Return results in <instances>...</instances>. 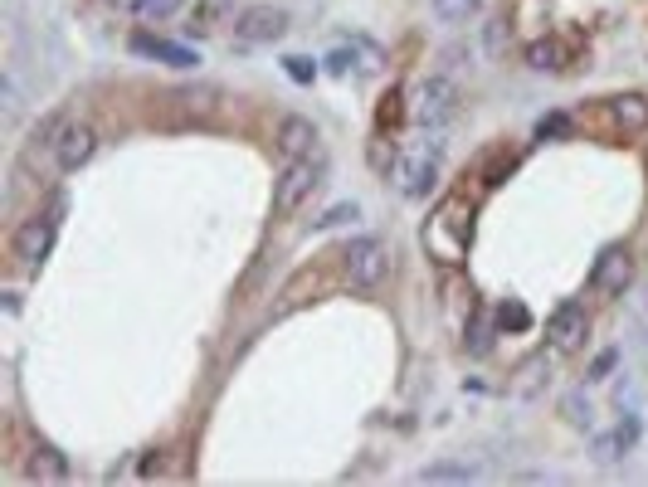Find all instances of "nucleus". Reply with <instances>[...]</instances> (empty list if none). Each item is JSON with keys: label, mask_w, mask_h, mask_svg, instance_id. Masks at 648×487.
<instances>
[{"label": "nucleus", "mask_w": 648, "mask_h": 487, "mask_svg": "<svg viewBox=\"0 0 648 487\" xmlns=\"http://www.w3.org/2000/svg\"><path fill=\"white\" fill-rule=\"evenodd\" d=\"M614 361H619V351H605V356H595V366H590V380H605L614 371Z\"/></svg>", "instance_id": "28"}, {"label": "nucleus", "mask_w": 648, "mask_h": 487, "mask_svg": "<svg viewBox=\"0 0 648 487\" xmlns=\"http://www.w3.org/2000/svg\"><path fill=\"white\" fill-rule=\"evenodd\" d=\"M478 5H483V0H434V15L449 20V25H463V20L478 15Z\"/></svg>", "instance_id": "23"}, {"label": "nucleus", "mask_w": 648, "mask_h": 487, "mask_svg": "<svg viewBox=\"0 0 648 487\" xmlns=\"http://www.w3.org/2000/svg\"><path fill=\"white\" fill-rule=\"evenodd\" d=\"M517 166H522V151H517V147H512V151L497 147L493 161H488V171H483V186H502V181H507Z\"/></svg>", "instance_id": "17"}, {"label": "nucleus", "mask_w": 648, "mask_h": 487, "mask_svg": "<svg viewBox=\"0 0 648 487\" xmlns=\"http://www.w3.org/2000/svg\"><path fill=\"white\" fill-rule=\"evenodd\" d=\"M229 10V0H200L195 5V20H191V35H210V25Z\"/></svg>", "instance_id": "24"}, {"label": "nucleus", "mask_w": 648, "mask_h": 487, "mask_svg": "<svg viewBox=\"0 0 648 487\" xmlns=\"http://www.w3.org/2000/svg\"><path fill=\"white\" fill-rule=\"evenodd\" d=\"M93 151H98V132L88 122H64L59 137H54V166L59 171H78Z\"/></svg>", "instance_id": "10"}, {"label": "nucleus", "mask_w": 648, "mask_h": 487, "mask_svg": "<svg viewBox=\"0 0 648 487\" xmlns=\"http://www.w3.org/2000/svg\"><path fill=\"white\" fill-rule=\"evenodd\" d=\"M473 478V468H463V463H429L415 473V483H468Z\"/></svg>", "instance_id": "19"}, {"label": "nucleus", "mask_w": 648, "mask_h": 487, "mask_svg": "<svg viewBox=\"0 0 648 487\" xmlns=\"http://www.w3.org/2000/svg\"><path fill=\"white\" fill-rule=\"evenodd\" d=\"M54 234H59L54 215H35V220H25V225L15 229V239H10V254H15V263L35 273L39 263L49 259V249H54Z\"/></svg>", "instance_id": "5"}, {"label": "nucleus", "mask_w": 648, "mask_h": 487, "mask_svg": "<svg viewBox=\"0 0 648 487\" xmlns=\"http://www.w3.org/2000/svg\"><path fill=\"white\" fill-rule=\"evenodd\" d=\"M566 132H571V122H566L561 113H556V117H541V122H536V137H541V142H546V137H566Z\"/></svg>", "instance_id": "27"}, {"label": "nucleus", "mask_w": 648, "mask_h": 487, "mask_svg": "<svg viewBox=\"0 0 648 487\" xmlns=\"http://www.w3.org/2000/svg\"><path fill=\"white\" fill-rule=\"evenodd\" d=\"M605 113H610L614 132H624V137H639V132H648V98H644V93H619V98H610V103H605Z\"/></svg>", "instance_id": "12"}, {"label": "nucleus", "mask_w": 648, "mask_h": 487, "mask_svg": "<svg viewBox=\"0 0 648 487\" xmlns=\"http://www.w3.org/2000/svg\"><path fill=\"white\" fill-rule=\"evenodd\" d=\"M527 64H532L536 74H561L566 54H561L556 39H532V44H527Z\"/></svg>", "instance_id": "15"}, {"label": "nucleus", "mask_w": 648, "mask_h": 487, "mask_svg": "<svg viewBox=\"0 0 648 487\" xmlns=\"http://www.w3.org/2000/svg\"><path fill=\"white\" fill-rule=\"evenodd\" d=\"M176 103H186V113L210 117L215 108H220V88H181V93H176Z\"/></svg>", "instance_id": "18"}, {"label": "nucleus", "mask_w": 648, "mask_h": 487, "mask_svg": "<svg viewBox=\"0 0 648 487\" xmlns=\"http://www.w3.org/2000/svg\"><path fill=\"white\" fill-rule=\"evenodd\" d=\"M283 69H288V78H293V83H303V88L317 78V64H312L307 54H288V59H283Z\"/></svg>", "instance_id": "25"}, {"label": "nucleus", "mask_w": 648, "mask_h": 487, "mask_svg": "<svg viewBox=\"0 0 648 487\" xmlns=\"http://www.w3.org/2000/svg\"><path fill=\"white\" fill-rule=\"evenodd\" d=\"M458 113V88L454 78L434 74L420 83V98H415V122L420 127H444V122H454Z\"/></svg>", "instance_id": "4"}, {"label": "nucleus", "mask_w": 648, "mask_h": 487, "mask_svg": "<svg viewBox=\"0 0 648 487\" xmlns=\"http://www.w3.org/2000/svg\"><path fill=\"white\" fill-rule=\"evenodd\" d=\"M25 478H30V483H64V478H69V458L59 449H49V444H35V449H30V463H25Z\"/></svg>", "instance_id": "14"}, {"label": "nucleus", "mask_w": 648, "mask_h": 487, "mask_svg": "<svg viewBox=\"0 0 648 487\" xmlns=\"http://www.w3.org/2000/svg\"><path fill=\"white\" fill-rule=\"evenodd\" d=\"M502 39H507V25L493 20V25H488V54H502Z\"/></svg>", "instance_id": "29"}, {"label": "nucleus", "mask_w": 648, "mask_h": 487, "mask_svg": "<svg viewBox=\"0 0 648 487\" xmlns=\"http://www.w3.org/2000/svg\"><path fill=\"white\" fill-rule=\"evenodd\" d=\"M493 327H497V332H527V327H532V312H527V302H517V298L497 302Z\"/></svg>", "instance_id": "16"}, {"label": "nucleus", "mask_w": 648, "mask_h": 487, "mask_svg": "<svg viewBox=\"0 0 648 487\" xmlns=\"http://www.w3.org/2000/svg\"><path fill=\"white\" fill-rule=\"evenodd\" d=\"M288 10L283 5H249V10H239V20H234V35L244 39V44H273V39L288 35Z\"/></svg>", "instance_id": "7"}, {"label": "nucleus", "mask_w": 648, "mask_h": 487, "mask_svg": "<svg viewBox=\"0 0 648 487\" xmlns=\"http://www.w3.org/2000/svg\"><path fill=\"white\" fill-rule=\"evenodd\" d=\"M395 181H400V195H405V200H424V195L434 190V181H439V156L429 147L395 156Z\"/></svg>", "instance_id": "6"}, {"label": "nucleus", "mask_w": 648, "mask_h": 487, "mask_svg": "<svg viewBox=\"0 0 648 487\" xmlns=\"http://www.w3.org/2000/svg\"><path fill=\"white\" fill-rule=\"evenodd\" d=\"M634 444H639V419H634V414H624V419H619V429H614V439H605V444H600V453H605V458H614V453L634 449Z\"/></svg>", "instance_id": "21"}, {"label": "nucleus", "mask_w": 648, "mask_h": 487, "mask_svg": "<svg viewBox=\"0 0 648 487\" xmlns=\"http://www.w3.org/2000/svg\"><path fill=\"white\" fill-rule=\"evenodd\" d=\"M346 220H361V210H356L351 200H346V205H332V210L317 220V229H337V225H346Z\"/></svg>", "instance_id": "26"}, {"label": "nucleus", "mask_w": 648, "mask_h": 487, "mask_svg": "<svg viewBox=\"0 0 648 487\" xmlns=\"http://www.w3.org/2000/svg\"><path fill=\"white\" fill-rule=\"evenodd\" d=\"M400 122H405V93L390 88V93L381 98V108H376V127H381V132H395Z\"/></svg>", "instance_id": "20"}, {"label": "nucleus", "mask_w": 648, "mask_h": 487, "mask_svg": "<svg viewBox=\"0 0 648 487\" xmlns=\"http://www.w3.org/2000/svg\"><path fill=\"white\" fill-rule=\"evenodd\" d=\"M132 10H137V20H147V25H152V20H171V15H181V10H186V0H137Z\"/></svg>", "instance_id": "22"}, {"label": "nucleus", "mask_w": 648, "mask_h": 487, "mask_svg": "<svg viewBox=\"0 0 648 487\" xmlns=\"http://www.w3.org/2000/svg\"><path fill=\"white\" fill-rule=\"evenodd\" d=\"M590 337V312L580 307V302H561L551 317H546V341L556 346V351H580Z\"/></svg>", "instance_id": "9"}, {"label": "nucleus", "mask_w": 648, "mask_h": 487, "mask_svg": "<svg viewBox=\"0 0 648 487\" xmlns=\"http://www.w3.org/2000/svg\"><path fill=\"white\" fill-rule=\"evenodd\" d=\"M424 249H429V259L444 263V268L468 263V249H473V205L463 195H449V200L434 205V215L424 220Z\"/></svg>", "instance_id": "1"}, {"label": "nucleus", "mask_w": 648, "mask_h": 487, "mask_svg": "<svg viewBox=\"0 0 648 487\" xmlns=\"http://www.w3.org/2000/svg\"><path fill=\"white\" fill-rule=\"evenodd\" d=\"M629 278H634V254H629L624 244L600 249V259H595V268H590V288L605 293V298H619V293L629 288Z\"/></svg>", "instance_id": "8"}, {"label": "nucleus", "mask_w": 648, "mask_h": 487, "mask_svg": "<svg viewBox=\"0 0 648 487\" xmlns=\"http://www.w3.org/2000/svg\"><path fill=\"white\" fill-rule=\"evenodd\" d=\"M317 176H322V166H317L312 156L288 161V166H283V176L273 181V215H278V220H288V215L303 205L307 195L317 190Z\"/></svg>", "instance_id": "2"}, {"label": "nucleus", "mask_w": 648, "mask_h": 487, "mask_svg": "<svg viewBox=\"0 0 648 487\" xmlns=\"http://www.w3.org/2000/svg\"><path fill=\"white\" fill-rule=\"evenodd\" d=\"M385 273H390V249L381 239H351V249H346V283L356 293H366V288H381Z\"/></svg>", "instance_id": "3"}, {"label": "nucleus", "mask_w": 648, "mask_h": 487, "mask_svg": "<svg viewBox=\"0 0 648 487\" xmlns=\"http://www.w3.org/2000/svg\"><path fill=\"white\" fill-rule=\"evenodd\" d=\"M278 151L288 156V161H298V156H312L317 151V127L307 122V117H283L278 122Z\"/></svg>", "instance_id": "13"}, {"label": "nucleus", "mask_w": 648, "mask_h": 487, "mask_svg": "<svg viewBox=\"0 0 648 487\" xmlns=\"http://www.w3.org/2000/svg\"><path fill=\"white\" fill-rule=\"evenodd\" d=\"M132 54L142 59H161L171 69H200V54L191 44H176V39H156V35H132Z\"/></svg>", "instance_id": "11"}]
</instances>
